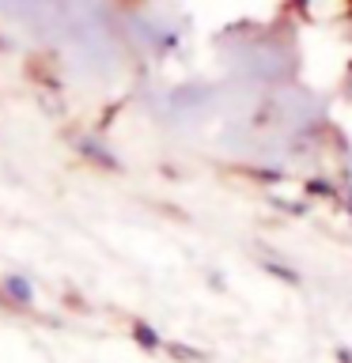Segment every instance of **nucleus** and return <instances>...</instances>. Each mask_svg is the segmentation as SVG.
I'll return each mask as SVG.
<instances>
[{
    "instance_id": "nucleus-3",
    "label": "nucleus",
    "mask_w": 352,
    "mask_h": 363,
    "mask_svg": "<svg viewBox=\"0 0 352 363\" xmlns=\"http://www.w3.org/2000/svg\"><path fill=\"white\" fill-rule=\"evenodd\" d=\"M129 333H133V340H136V345H141L144 352H159V348H163V337H159V329H155L152 322H144V318H133Z\"/></svg>"
},
{
    "instance_id": "nucleus-6",
    "label": "nucleus",
    "mask_w": 352,
    "mask_h": 363,
    "mask_svg": "<svg viewBox=\"0 0 352 363\" xmlns=\"http://www.w3.org/2000/svg\"><path fill=\"white\" fill-rule=\"evenodd\" d=\"M337 363H352V352L348 348H337Z\"/></svg>"
},
{
    "instance_id": "nucleus-2",
    "label": "nucleus",
    "mask_w": 352,
    "mask_h": 363,
    "mask_svg": "<svg viewBox=\"0 0 352 363\" xmlns=\"http://www.w3.org/2000/svg\"><path fill=\"white\" fill-rule=\"evenodd\" d=\"M76 152H79V159H87V163H95V167H102V170H121L118 155H114L102 140H95V136H79V140H76Z\"/></svg>"
},
{
    "instance_id": "nucleus-4",
    "label": "nucleus",
    "mask_w": 352,
    "mask_h": 363,
    "mask_svg": "<svg viewBox=\"0 0 352 363\" xmlns=\"http://www.w3.org/2000/svg\"><path fill=\"white\" fill-rule=\"evenodd\" d=\"M307 197H337V186L329 178H307Z\"/></svg>"
},
{
    "instance_id": "nucleus-1",
    "label": "nucleus",
    "mask_w": 352,
    "mask_h": 363,
    "mask_svg": "<svg viewBox=\"0 0 352 363\" xmlns=\"http://www.w3.org/2000/svg\"><path fill=\"white\" fill-rule=\"evenodd\" d=\"M0 303L16 314L31 311L34 306V284L27 277H16V272H11V277H0Z\"/></svg>"
},
{
    "instance_id": "nucleus-5",
    "label": "nucleus",
    "mask_w": 352,
    "mask_h": 363,
    "mask_svg": "<svg viewBox=\"0 0 352 363\" xmlns=\"http://www.w3.org/2000/svg\"><path fill=\"white\" fill-rule=\"evenodd\" d=\"M167 352H170L175 359H182V363H201V359H204V352L189 348V345H178V340H170V345H167Z\"/></svg>"
},
{
    "instance_id": "nucleus-7",
    "label": "nucleus",
    "mask_w": 352,
    "mask_h": 363,
    "mask_svg": "<svg viewBox=\"0 0 352 363\" xmlns=\"http://www.w3.org/2000/svg\"><path fill=\"white\" fill-rule=\"evenodd\" d=\"M345 212H348V220H352V189L345 193Z\"/></svg>"
}]
</instances>
